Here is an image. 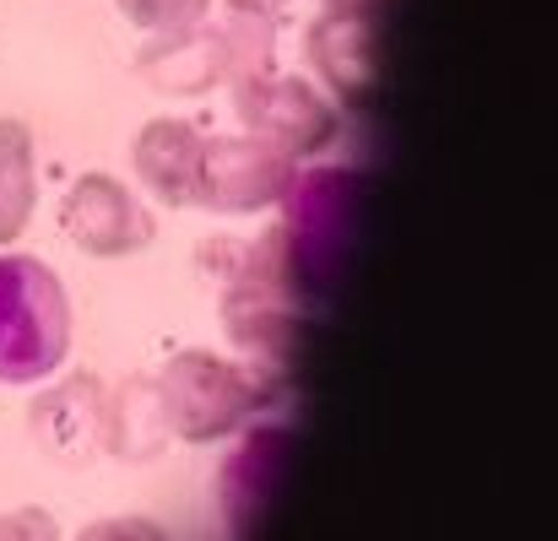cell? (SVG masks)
<instances>
[{
  "mask_svg": "<svg viewBox=\"0 0 558 541\" xmlns=\"http://www.w3.org/2000/svg\"><path fill=\"white\" fill-rule=\"evenodd\" d=\"M71 347V304L60 276L33 255H0V379L38 384Z\"/></svg>",
  "mask_w": 558,
  "mask_h": 541,
  "instance_id": "1",
  "label": "cell"
},
{
  "mask_svg": "<svg viewBox=\"0 0 558 541\" xmlns=\"http://www.w3.org/2000/svg\"><path fill=\"white\" fill-rule=\"evenodd\" d=\"M271 44H277L271 22H260V16H233L222 27L195 22L185 33H158L136 54V71L158 93H206L217 82L239 87V82L271 71Z\"/></svg>",
  "mask_w": 558,
  "mask_h": 541,
  "instance_id": "2",
  "label": "cell"
},
{
  "mask_svg": "<svg viewBox=\"0 0 558 541\" xmlns=\"http://www.w3.org/2000/svg\"><path fill=\"white\" fill-rule=\"evenodd\" d=\"M153 384H158L169 433H180L190 444H211V439L233 433L239 422L260 417L266 401H271L266 373L222 362L211 353H180Z\"/></svg>",
  "mask_w": 558,
  "mask_h": 541,
  "instance_id": "3",
  "label": "cell"
},
{
  "mask_svg": "<svg viewBox=\"0 0 558 541\" xmlns=\"http://www.w3.org/2000/svg\"><path fill=\"white\" fill-rule=\"evenodd\" d=\"M233 109L250 125V136L271 142L282 158H315L337 142L331 103L299 76H277V71L250 76L233 87Z\"/></svg>",
  "mask_w": 558,
  "mask_h": 541,
  "instance_id": "4",
  "label": "cell"
},
{
  "mask_svg": "<svg viewBox=\"0 0 558 541\" xmlns=\"http://www.w3.org/2000/svg\"><path fill=\"white\" fill-rule=\"evenodd\" d=\"M293 158L260 136H217L201 147V206L206 211H266L288 195Z\"/></svg>",
  "mask_w": 558,
  "mask_h": 541,
  "instance_id": "5",
  "label": "cell"
},
{
  "mask_svg": "<svg viewBox=\"0 0 558 541\" xmlns=\"http://www.w3.org/2000/svg\"><path fill=\"white\" fill-rule=\"evenodd\" d=\"M60 228L76 249L87 255H136L153 244L158 222L153 211L109 174H82V180L65 189V206H60Z\"/></svg>",
  "mask_w": 558,
  "mask_h": 541,
  "instance_id": "6",
  "label": "cell"
},
{
  "mask_svg": "<svg viewBox=\"0 0 558 541\" xmlns=\"http://www.w3.org/2000/svg\"><path fill=\"white\" fill-rule=\"evenodd\" d=\"M374 27H379V0H326L320 16L304 33V49L315 71L353 103L369 93L374 76Z\"/></svg>",
  "mask_w": 558,
  "mask_h": 541,
  "instance_id": "7",
  "label": "cell"
},
{
  "mask_svg": "<svg viewBox=\"0 0 558 541\" xmlns=\"http://www.w3.org/2000/svg\"><path fill=\"white\" fill-rule=\"evenodd\" d=\"M104 401L109 390L93 373H76L65 384H54L38 406H33V439L44 455L54 460H87L93 450H104Z\"/></svg>",
  "mask_w": 558,
  "mask_h": 541,
  "instance_id": "8",
  "label": "cell"
},
{
  "mask_svg": "<svg viewBox=\"0 0 558 541\" xmlns=\"http://www.w3.org/2000/svg\"><path fill=\"white\" fill-rule=\"evenodd\" d=\"M201 147L190 120H153L136 136V174L163 206H201Z\"/></svg>",
  "mask_w": 558,
  "mask_h": 541,
  "instance_id": "9",
  "label": "cell"
},
{
  "mask_svg": "<svg viewBox=\"0 0 558 541\" xmlns=\"http://www.w3.org/2000/svg\"><path fill=\"white\" fill-rule=\"evenodd\" d=\"M163 439H169V417H163L153 379H131L104 401V450L109 455L142 460V455H158Z\"/></svg>",
  "mask_w": 558,
  "mask_h": 541,
  "instance_id": "10",
  "label": "cell"
},
{
  "mask_svg": "<svg viewBox=\"0 0 558 541\" xmlns=\"http://www.w3.org/2000/svg\"><path fill=\"white\" fill-rule=\"evenodd\" d=\"M38 200V180H33V136L22 120H0V244L22 238L27 217Z\"/></svg>",
  "mask_w": 558,
  "mask_h": 541,
  "instance_id": "11",
  "label": "cell"
},
{
  "mask_svg": "<svg viewBox=\"0 0 558 541\" xmlns=\"http://www.w3.org/2000/svg\"><path fill=\"white\" fill-rule=\"evenodd\" d=\"M211 0H120V11L142 27V33H185L195 22H206Z\"/></svg>",
  "mask_w": 558,
  "mask_h": 541,
  "instance_id": "12",
  "label": "cell"
},
{
  "mask_svg": "<svg viewBox=\"0 0 558 541\" xmlns=\"http://www.w3.org/2000/svg\"><path fill=\"white\" fill-rule=\"evenodd\" d=\"M0 541H54V520L44 509H11L0 515Z\"/></svg>",
  "mask_w": 558,
  "mask_h": 541,
  "instance_id": "13",
  "label": "cell"
},
{
  "mask_svg": "<svg viewBox=\"0 0 558 541\" xmlns=\"http://www.w3.org/2000/svg\"><path fill=\"white\" fill-rule=\"evenodd\" d=\"M76 541H169L153 520H104V526H87Z\"/></svg>",
  "mask_w": 558,
  "mask_h": 541,
  "instance_id": "14",
  "label": "cell"
},
{
  "mask_svg": "<svg viewBox=\"0 0 558 541\" xmlns=\"http://www.w3.org/2000/svg\"><path fill=\"white\" fill-rule=\"evenodd\" d=\"M282 5H288V0H228V11H233V16H260V22H271Z\"/></svg>",
  "mask_w": 558,
  "mask_h": 541,
  "instance_id": "15",
  "label": "cell"
}]
</instances>
